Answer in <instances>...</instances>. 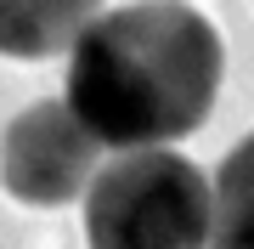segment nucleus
I'll use <instances>...</instances> for the list:
<instances>
[{
    "label": "nucleus",
    "instance_id": "f03ea898",
    "mask_svg": "<svg viewBox=\"0 0 254 249\" xmlns=\"http://www.w3.org/2000/svg\"><path fill=\"white\" fill-rule=\"evenodd\" d=\"M91 249H203L209 175L170 148L119 153L85 187Z\"/></svg>",
    "mask_w": 254,
    "mask_h": 249
},
{
    "label": "nucleus",
    "instance_id": "7ed1b4c3",
    "mask_svg": "<svg viewBox=\"0 0 254 249\" xmlns=\"http://www.w3.org/2000/svg\"><path fill=\"white\" fill-rule=\"evenodd\" d=\"M102 165L96 136L85 130L63 102H34L0 136V181L17 204L34 210H63L91 187Z\"/></svg>",
    "mask_w": 254,
    "mask_h": 249
},
{
    "label": "nucleus",
    "instance_id": "f257e3e1",
    "mask_svg": "<svg viewBox=\"0 0 254 249\" xmlns=\"http://www.w3.org/2000/svg\"><path fill=\"white\" fill-rule=\"evenodd\" d=\"M220 74V34L203 11L181 0H136L96 11L73 34L63 108L96 136V148H170L209 119Z\"/></svg>",
    "mask_w": 254,
    "mask_h": 249
},
{
    "label": "nucleus",
    "instance_id": "39448f33",
    "mask_svg": "<svg viewBox=\"0 0 254 249\" xmlns=\"http://www.w3.org/2000/svg\"><path fill=\"white\" fill-rule=\"evenodd\" d=\"M203 249H254V130L220 159L209 181V244Z\"/></svg>",
    "mask_w": 254,
    "mask_h": 249
},
{
    "label": "nucleus",
    "instance_id": "20e7f679",
    "mask_svg": "<svg viewBox=\"0 0 254 249\" xmlns=\"http://www.w3.org/2000/svg\"><path fill=\"white\" fill-rule=\"evenodd\" d=\"M102 0H0V57L40 63L73 46Z\"/></svg>",
    "mask_w": 254,
    "mask_h": 249
}]
</instances>
